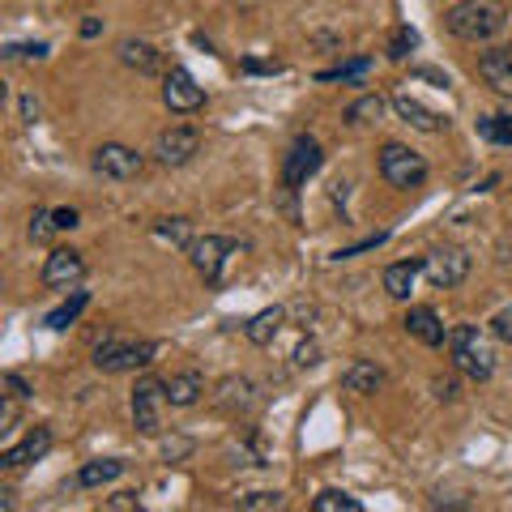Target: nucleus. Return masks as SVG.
<instances>
[{"label": "nucleus", "mask_w": 512, "mask_h": 512, "mask_svg": "<svg viewBox=\"0 0 512 512\" xmlns=\"http://www.w3.org/2000/svg\"><path fill=\"white\" fill-rule=\"evenodd\" d=\"M444 26L461 43H491L508 26V9L500 0H461L444 13Z\"/></svg>", "instance_id": "1"}, {"label": "nucleus", "mask_w": 512, "mask_h": 512, "mask_svg": "<svg viewBox=\"0 0 512 512\" xmlns=\"http://www.w3.org/2000/svg\"><path fill=\"white\" fill-rule=\"evenodd\" d=\"M448 355H453V367H457V372H466L470 380H491V372H495L491 350H487L483 338H478V329H474V325L448 329Z\"/></svg>", "instance_id": "2"}, {"label": "nucleus", "mask_w": 512, "mask_h": 512, "mask_svg": "<svg viewBox=\"0 0 512 512\" xmlns=\"http://www.w3.org/2000/svg\"><path fill=\"white\" fill-rule=\"evenodd\" d=\"M158 346L154 342H124V338H107L99 350H94V367L107 376H120V372H137V367L154 363Z\"/></svg>", "instance_id": "3"}, {"label": "nucleus", "mask_w": 512, "mask_h": 512, "mask_svg": "<svg viewBox=\"0 0 512 512\" xmlns=\"http://www.w3.org/2000/svg\"><path fill=\"white\" fill-rule=\"evenodd\" d=\"M380 175L393 188H419L427 180V163H423V154H414L402 141H389L380 150Z\"/></svg>", "instance_id": "4"}, {"label": "nucleus", "mask_w": 512, "mask_h": 512, "mask_svg": "<svg viewBox=\"0 0 512 512\" xmlns=\"http://www.w3.org/2000/svg\"><path fill=\"white\" fill-rule=\"evenodd\" d=\"M188 256H192V265H197V274H201L205 282H210V286H218V282H222V274H227V261L235 256V239H227V235L192 239Z\"/></svg>", "instance_id": "5"}, {"label": "nucleus", "mask_w": 512, "mask_h": 512, "mask_svg": "<svg viewBox=\"0 0 512 512\" xmlns=\"http://www.w3.org/2000/svg\"><path fill=\"white\" fill-rule=\"evenodd\" d=\"M163 402H167V380H141L133 389V423L141 436H158L163 431Z\"/></svg>", "instance_id": "6"}, {"label": "nucleus", "mask_w": 512, "mask_h": 512, "mask_svg": "<svg viewBox=\"0 0 512 512\" xmlns=\"http://www.w3.org/2000/svg\"><path fill=\"white\" fill-rule=\"evenodd\" d=\"M423 274H427V282L436 286V291H453V286H461L470 278V256L461 248H440V252H431L423 261Z\"/></svg>", "instance_id": "7"}, {"label": "nucleus", "mask_w": 512, "mask_h": 512, "mask_svg": "<svg viewBox=\"0 0 512 512\" xmlns=\"http://www.w3.org/2000/svg\"><path fill=\"white\" fill-rule=\"evenodd\" d=\"M197 150H201V133L188 124H175L167 133H158V141H154V158L163 167H184Z\"/></svg>", "instance_id": "8"}, {"label": "nucleus", "mask_w": 512, "mask_h": 512, "mask_svg": "<svg viewBox=\"0 0 512 512\" xmlns=\"http://www.w3.org/2000/svg\"><path fill=\"white\" fill-rule=\"evenodd\" d=\"M320 163H325V154H320L316 141L312 137H299L295 146H291V154H286V163H282V184L291 188V192L303 188L320 171Z\"/></svg>", "instance_id": "9"}, {"label": "nucleus", "mask_w": 512, "mask_h": 512, "mask_svg": "<svg viewBox=\"0 0 512 512\" xmlns=\"http://www.w3.org/2000/svg\"><path fill=\"white\" fill-rule=\"evenodd\" d=\"M141 167H146V158L120 146V141H107V146L94 150V171L107 175V180H137Z\"/></svg>", "instance_id": "10"}, {"label": "nucleus", "mask_w": 512, "mask_h": 512, "mask_svg": "<svg viewBox=\"0 0 512 512\" xmlns=\"http://www.w3.org/2000/svg\"><path fill=\"white\" fill-rule=\"evenodd\" d=\"M163 103L171 111H180V116H188V111H201L205 107V90L197 86V77H192L188 69H171L163 77Z\"/></svg>", "instance_id": "11"}, {"label": "nucleus", "mask_w": 512, "mask_h": 512, "mask_svg": "<svg viewBox=\"0 0 512 512\" xmlns=\"http://www.w3.org/2000/svg\"><path fill=\"white\" fill-rule=\"evenodd\" d=\"M86 278V261H82V252H73V248H56L52 256H47V265H43V286H52V291H69V286H77Z\"/></svg>", "instance_id": "12"}, {"label": "nucleus", "mask_w": 512, "mask_h": 512, "mask_svg": "<svg viewBox=\"0 0 512 512\" xmlns=\"http://www.w3.org/2000/svg\"><path fill=\"white\" fill-rule=\"evenodd\" d=\"M478 77H483L495 94H508L512 99V43L487 47V52L478 56Z\"/></svg>", "instance_id": "13"}, {"label": "nucleus", "mask_w": 512, "mask_h": 512, "mask_svg": "<svg viewBox=\"0 0 512 512\" xmlns=\"http://www.w3.org/2000/svg\"><path fill=\"white\" fill-rule=\"evenodd\" d=\"M393 111H397V116H402L410 128H419V133H444V128H448V116L423 107V103L414 99V94H406V90L393 94Z\"/></svg>", "instance_id": "14"}, {"label": "nucleus", "mask_w": 512, "mask_h": 512, "mask_svg": "<svg viewBox=\"0 0 512 512\" xmlns=\"http://www.w3.org/2000/svg\"><path fill=\"white\" fill-rule=\"evenodd\" d=\"M47 448H52V431L35 427V431H26L22 444H13V448L0 453V466H5V470H22V466H30V461H43Z\"/></svg>", "instance_id": "15"}, {"label": "nucleus", "mask_w": 512, "mask_h": 512, "mask_svg": "<svg viewBox=\"0 0 512 512\" xmlns=\"http://www.w3.org/2000/svg\"><path fill=\"white\" fill-rule=\"evenodd\" d=\"M402 325H406L410 338H419L423 346H444L448 342V329H444V320L436 316V308H410Z\"/></svg>", "instance_id": "16"}, {"label": "nucleus", "mask_w": 512, "mask_h": 512, "mask_svg": "<svg viewBox=\"0 0 512 512\" xmlns=\"http://www.w3.org/2000/svg\"><path fill=\"white\" fill-rule=\"evenodd\" d=\"M120 60L128 64V69H137L141 77L163 73V52H158L154 43H146V39H124L120 43Z\"/></svg>", "instance_id": "17"}, {"label": "nucleus", "mask_w": 512, "mask_h": 512, "mask_svg": "<svg viewBox=\"0 0 512 512\" xmlns=\"http://www.w3.org/2000/svg\"><path fill=\"white\" fill-rule=\"evenodd\" d=\"M282 325H286V308H265V312H256L244 325V338L252 346H269L282 333Z\"/></svg>", "instance_id": "18"}, {"label": "nucleus", "mask_w": 512, "mask_h": 512, "mask_svg": "<svg viewBox=\"0 0 512 512\" xmlns=\"http://www.w3.org/2000/svg\"><path fill=\"white\" fill-rule=\"evenodd\" d=\"M380 384H384V372H380L376 363H367V359H355V363H350L346 372H342V389H346V393H363V397H367V393H376Z\"/></svg>", "instance_id": "19"}, {"label": "nucleus", "mask_w": 512, "mask_h": 512, "mask_svg": "<svg viewBox=\"0 0 512 512\" xmlns=\"http://www.w3.org/2000/svg\"><path fill=\"white\" fill-rule=\"evenodd\" d=\"M419 274H423V261H397V265L384 269V291H389L393 299H410Z\"/></svg>", "instance_id": "20"}, {"label": "nucleus", "mask_w": 512, "mask_h": 512, "mask_svg": "<svg viewBox=\"0 0 512 512\" xmlns=\"http://www.w3.org/2000/svg\"><path fill=\"white\" fill-rule=\"evenodd\" d=\"M201 393H205V380L201 372H180V376H171L167 380V402L171 406H197L201 402Z\"/></svg>", "instance_id": "21"}, {"label": "nucleus", "mask_w": 512, "mask_h": 512, "mask_svg": "<svg viewBox=\"0 0 512 512\" xmlns=\"http://www.w3.org/2000/svg\"><path fill=\"white\" fill-rule=\"evenodd\" d=\"M124 474V461L120 457H103V461H86L82 474H77V487H103V483H116Z\"/></svg>", "instance_id": "22"}, {"label": "nucleus", "mask_w": 512, "mask_h": 512, "mask_svg": "<svg viewBox=\"0 0 512 512\" xmlns=\"http://www.w3.org/2000/svg\"><path fill=\"white\" fill-rule=\"evenodd\" d=\"M86 303H90V291H73L69 299L60 303V308H52V312H47V320H43V325H47V329H56V333H60V329H69L73 320L86 312Z\"/></svg>", "instance_id": "23"}, {"label": "nucleus", "mask_w": 512, "mask_h": 512, "mask_svg": "<svg viewBox=\"0 0 512 512\" xmlns=\"http://www.w3.org/2000/svg\"><path fill=\"white\" fill-rule=\"evenodd\" d=\"M312 512H363V500H355L346 491H320L312 500Z\"/></svg>", "instance_id": "24"}, {"label": "nucleus", "mask_w": 512, "mask_h": 512, "mask_svg": "<svg viewBox=\"0 0 512 512\" xmlns=\"http://www.w3.org/2000/svg\"><path fill=\"white\" fill-rule=\"evenodd\" d=\"M154 235L163 239V244H175V248H192V231H188V222L184 218H163V222H154Z\"/></svg>", "instance_id": "25"}, {"label": "nucleus", "mask_w": 512, "mask_h": 512, "mask_svg": "<svg viewBox=\"0 0 512 512\" xmlns=\"http://www.w3.org/2000/svg\"><path fill=\"white\" fill-rule=\"evenodd\" d=\"M380 116H384V99H380V94H363L359 103L346 107V120L350 124H376Z\"/></svg>", "instance_id": "26"}, {"label": "nucleus", "mask_w": 512, "mask_h": 512, "mask_svg": "<svg viewBox=\"0 0 512 512\" xmlns=\"http://www.w3.org/2000/svg\"><path fill=\"white\" fill-rule=\"evenodd\" d=\"M478 137H487L491 146H512V116H483L478 120Z\"/></svg>", "instance_id": "27"}, {"label": "nucleus", "mask_w": 512, "mask_h": 512, "mask_svg": "<svg viewBox=\"0 0 512 512\" xmlns=\"http://www.w3.org/2000/svg\"><path fill=\"white\" fill-rule=\"evenodd\" d=\"M239 508L244 512H278V508H286V495L282 491H248V495H239Z\"/></svg>", "instance_id": "28"}, {"label": "nucleus", "mask_w": 512, "mask_h": 512, "mask_svg": "<svg viewBox=\"0 0 512 512\" xmlns=\"http://www.w3.org/2000/svg\"><path fill=\"white\" fill-rule=\"evenodd\" d=\"M367 69H372V60L359 56V60L338 64V69H325V73H320V82H355V77H363Z\"/></svg>", "instance_id": "29"}, {"label": "nucleus", "mask_w": 512, "mask_h": 512, "mask_svg": "<svg viewBox=\"0 0 512 512\" xmlns=\"http://www.w3.org/2000/svg\"><path fill=\"white\" fill-rule=\"evenodd\" d=\"M414 47H419V30H414V26H397L393 39H389V60H406Z\"/></svg>", "instance_id": "30"}, {"label": "nucleus", "mask_w": 512, "mask_h": 512, "mask_svg": "<svg viewBox=\"0 0 512 512\" xmlns=\"http://www.w3.org/2000/svg\"><path fill=\"white\" fill-rule=\"evenodd\" d=\"M5 56L9 60H43L47 56V43H9Z\"/></svg>", "instance_id": "31"}, {"label": "nucleus", "mask_w": 512, "mask_h": 512, "mask_svg": "<svg viewBox=\"0 0 512 512\" xmlns=\"http://www.w3.org/2000/svg\"><path fill=\"white\" fill-rule=\"evenodd\" d=\"M56 227V214H47V210H35V218H30V239H47Z\"/></svg>", "instance_id": "32"}, {"label": "nucleus", "mask_w": 512, "mask_h": 512, "mask_svg": "<svg viewBox=\"0 0 512 512\" xmlns=\"http://www.w3.org/2000/svg\"><path fill=\"white\" fill-rule=\"evenodd\" d=\"M491 333H495V338H500L504 346H512V308L495 312V320H491Z\"/></svg>", "instance_id": "33"}, {"label": "nucleus", "mask_w": 512, "mask_h": 512, "mask_svg": "<svg viewBox=\"0 0 512 512\" xmlns=\"http://www.w3.org/2000/svg\"><path fill=\"white\" fill-rule=\"evenodd\" d=\"M5 389H9L13 397H18V402H26V397H30V384H26L18 372H5Z\"/></svg>", "instance_id": "34"}, {"label": "nucleus", "mask_w": 512, "mask_h": 512, "mask_svg": "<svg viewBox=\"0 0 512 512\" xmlns=\"http://www.w3.org/2000/svg\"><path fill=\"white\" fill-rule=\"evenodd\" d=\"M295 363H299V367H312V363H320V350H316V342H303V346L295 350Z\"/></svg>", "instance_id": "35"}, {"label": "nucleus", "mask_w": 512, "mask_h": 512, "mask_svg": "<svg viewBox=\"0 0 512 512\" xmlns=\"http://www.w3.org/2000/svg\"><path fill=\"white\" fill-rule=\"evenodd\" d=\"M431 389H436V397H440V402H457V380H436V384H431Z\"/></svg>", "instance_id": "36"}, {"label": "nucleus", "mask_w": 512, "mask_h": 512, "mask_svg": "<svg viewBox=\"0 0 512 512\" xmlns=\"http://www.w3.org/2000/svg\"><path fill=\"white\" fill-rule=\"evenodd\" d=\"M184 453H192L188 440H167V444H163V457H167V461H180Z\"/></svg>", "instance_id": "37"}, {"label": "nucleus", "mask_w": 512, "mask_h": 512, "mask_svg": "<svg viewBox=\"0 0 512 512\" xmlns=\"http://www.w3.org/2000/svg\"><path fill=\"white\" fill-rule=\"evenodd\" d=\"M52 214H56V227L60 231H73L77 222H82V218H77V210H52Z\"/></svg>", "instance_id": "38"}, {"label": "nucleus", "mask_w": 512, "mask_h": 512, "mask_svg": "<svg viewBox=\"0 0 512 512\" xmlns=\"http://www.w3.org/2000/svg\"><path fill=\"white\" fill-rule=\"evenodd\" d=\"M414 77H423V82H436V86H448V73H440V69H414Z\"/></svg>", "instance_id": "39"}, {"label": "nucleus", "mask_w": 512, "mask_h": 512, "mask_svg": "<svg viewBox=\"0 0 512 512\" xmlns=\"http://www.w3.org/2000/svg\"><path fill=\"white\" fill-rule=\"evenodd\" d=\"M107 508H137V495L133 491H124V495H111Z\"/></svg>", "instance_id": "40"}, {"label": "nucleus", "mask_w": 512, "mask_h": 512, "mask_svg": "<svg viewBox=\"0 0 512 512\" xmlns=\"http://www.w3.org/2000/svg\"><path fill=\"white\" fill-rule=\"evenodd\" d=\"M244 73H278V64H265V60H244Z\"/></svg>", "instance_id": "41"}, {"label": "nucleus", "mask_w": 512, "mask_h": 512, "mask_svg": "<svg viewBox=\"0 0 512 512\" xmlns=\"http://www.w3.org/2000/svg\"><path fill=\"white\" fill-rule=\"evenodd\" d=\"M22 111H26V124L39 120V103H35V99H22Z\"/></svg>", "instance_id": "42"}, {"label": "nucleus", "mask_w": 512, "mask_h": 512, "mask_svg": "<svg viewBox=\"0 0 512 512\" xmlns=\"http://www.w3.org/2000/svg\"><path fill=\"white\" fill-rule=\"evenodd\" d=\"M99 30H103V22H99V18H86V22H82V35H86V39H94Z\"/></svg>", "instance_id": "43"}]
</instances>
